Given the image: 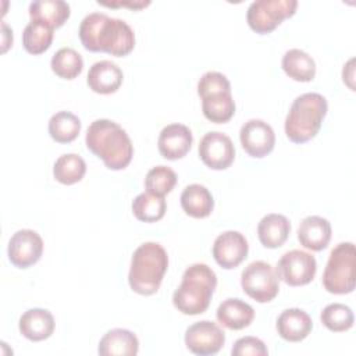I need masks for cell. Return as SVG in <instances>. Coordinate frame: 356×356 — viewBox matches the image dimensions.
I'll list each match as a JSON object with an SVG mask.
<instances>
[{
    "instance_id": "18",
    "label": "cell",
    "mask_w": 356,
    "mask_h": 356,
    "mask_svg": "<svg viewBox=\"0 0 356 356\" xmlns=\"http://www.w3.org/2000/svg\"><path fill=\"white\" fill-rule=\"evenodd\" d=\"M313 321L302 309L292 307L284 310L277 318L278 335L288 342H300L312 331Z\"/></svg>"
},
{
    "instance_id": "9",
    "label": "cell",
    "mask_w": 356,
    "mask_h": 356,
    "mask_svg": "<svg viewBox=\"0 0 356 356\" xmlns=\"http://www.w3.org/2000/svg\"><path fill=\"white\" fill-rule=\"evenodd\" d=\"M278 278L286 285L300 286L309 284L317 271V261L312 253L305 250H289L281 256L275 268Z\"/></svg>"
},
{
    "instance_id": "33",
    "label": "cell",
    "mask_w": 356,
    "mask_h": 356,
    "mask_svg": "<svg viewBox=\"0 0 356 356\" xmlns=\"http://www.w3.org/2000/svg\"><path fill=\"white\" fill-rule=\"evenodd\" d=\"M177 184V174L174 170L165 165H156L150 168L145 178L146 192L157 196H164L170 193Z\"/></svg>"
},
{
    "instance_id": "21",
    "label": "cell",
    "mask_w": 356,
    "mask_h": 356,
    "mask_svg": "<svg viewBox=\"0 0 356 356\" xmlns=\"http://www.w3.org/2000/svg\"><path fill=\"white\" fill-rule=\"evenodd\" d=\"M139 350L136 335L124 328H114L104 334L97 352L102 356H135Z\"/></svg>"
},
{
    "instance_id": "10",
    "label": "cell",
    "mask_w": 356,
    "mask_h": 356,
    "mask_svg": "<svg viewBox=\"0 0 356 356\" xmlns=\"http://www.w3.org/2000/svg\"><path fill=\"white\" fill-rule=\"evenodd\" d=\"M225 342L224 331L213 321L203 320L188 327L185 332L186 348L199 356L216 355Z\"/></svg>"
},
{
    "instance_id": "12",
    "label": "cell",
    "mask_w": 356,
    "mask_h": 356,
    "mask_svg": "<svg viewBox=\"0 0 356 356\" xmlns=\"http://www.w3.org/2000/svg\"><path fill=\"white\" fill-rule=\"evenodd\" d=\"M7 253L15 267L28 268L42 257L43 239L33 229H19L10 238Z\"/></svg>"
},
{
    "instance_id": "31",
    "label": "cell",
    "mask_w": 356,
    "mask_h": 356,
    "mask_svg": "<svg viewBox=\"0 0 356 356\" xmlns=\"http://www.w3.org/2000/svg\"><path fill=\"white\" fill-rule=\"evenodd\" d=\"M50 67L57 76L63 79H74L82 72L83 60L76 50L71 47H61L53 54Z\"/></svg>"
},
{
    "instance_id": "26",
    "label": "cell",
    "mask_w": 356,
    "mask_h": 356,
    "mask_svg": "<svg viewBox=\"0 0 356 356\" xmlns=\"http://www.w3.org/2000/svg\"><path fill=\"white\" fill-rule=\"evenodd\" d=\"M167 203L164 196H157L150 192H143L138 195L132 202L134 216L143 222H156L161 220L165 214Z\"/></svg>"
},
{
    "instance_id": "14",
    "label": "cell",
    "mask_w": 356,
    "mask_h": 356,
    "mask_svg": "<svg viewBox=\"0 0 356 356\" xmlns=\"http://www.w3.org/2000/svg\"><path fill=\"white\" fill-rule=\"evenodd\" d=\"M248 252V241L238 231H225L213 243V257L225 270L238 267L246 259Z\"/></svg>"
},
{
    "instance_id": "29",
    "label": "cell",
    "mask_w": 356,
    "mask_h": 356,
    "mask_svg": "<svg viewBox=\"0 0 356 356\" xmlns=\"http://www.w3.org/2000/svg\"><path fill=\"white\" fill-rule=\"evenodd\" d=\"M86 172L85 160L75 153H65L60 156L53 167V175L56 181L64 185H72L79 182Z\"/></svg>"
},
{
    "instance_id": "7",
    "label": "cell",
    "mask_w": 356,
    "mask_h": 356,
    "mask_svg": "<svg viewBox=\"0 0 356 356\" xmlns=\"http://www.w3.org/2000/svg\"><path fill=\"white\" fill-rule=\"evenodd\" d=\"M241 285L248 296L259 303H267L278 295L280 278L270 263L256 260L242 271Z\"/></svg>"
},
{
    "instance_id": "23",
    "label": "cell",
    "mask_w": 356,
    "mask_h": 356,
    "mask_svg": "<svg viewBox=\"0 0 356 356\" xmlns=\"http://www.w3.org/2000/svg\"><path fill=\"white\" fill-rule=\"evenodd\" d=\"M70 4L63 0H36L29 4L31 21H39L50 28H60L70 18Z\"/></svg>"
},
{
    "instance_id": "20",
    "label": "cell",
    "mask_w": 356,
    "mask_h": 356,
    "mask_svg": "<svg viewBox=\"0 0 356 356\" xmlns=\"http://www.w3.org/2000/svg\"><path fill=\"white\" fill-rule=\"evenodd\" d=\"M216 317L225 328L238 331L250 325L254 318V310L249 303L238 298H228L218 306Z\"/></svg>"
},
{
    "instance_id": "36",
    "label": "cell",
    "mask_w": 356,
    "mask_h": 356,
    "mask_svg": "<svg viewBox=\"0 0 356 356\" xmlns=\"http://www.w3.org/2000/svg\"><path fill=\"white\" fill-rule=\"evenodd\" d=\"M99 4L102 6H107V7H120V6H125V7H131L134 10H140L146 6L150 4V1H118V3H106V1H99Z\"/></svg>"
},
{
    "instance_id": "4",
    "label": "cell",
    "mask_w": 356,
    "mask_h": 356,
    "mask_svg": "<svg viewBox=\"0 0 356 356\" xmlns=\"http://www.w3.org/2000/svg\"><path fill=\"white\" fill-rule=\"evenodd\" d=\"M168 267V254L157 242H145L138 246L131 259L128 282L139 295H153L159 291Z\"/></svg>"
},
{
    "instance_id": "28",
    "label": "cell",
    "mask_w": 356,
    "mask_h": 356,
    "mask_svg": "<svg viewBox=\"0 0 356 356\" xmlns=\"http://www.w3.org/2000/svg\"><path fill=\"white\" fill-rule=\"evenodd\" d=\"M81 120L70 111H58L49 120V134L58 143H70L79 135Z\"/></svg>"
},
{
    "instance_id": "15",
    "label": "cell",
    "mask_w": 356,
    "mask_h": 356,
    "mask_svg": "<svg viewBox=\"0 0 356 356\" xmlns=\"http://www.w3.org/2000/svg\"><path fill=\"white\" fill-rule=\"evenodd\" d=\"M193 136L191 129L184 124H170L159 135L157 147L160 154L167 160H178L191 150Z\"/></svg>"
},
{
    "instance_id": "6",
    "label": "cell",
    "mask_w": 356,
    "mask_h": 356,
    "mask_svg": "<svg viewBox=\"0 0 356 356\" xmlns=\"http://www.w3.org/2000/svg\"><path fill=\"white\" fill-rule=\"evenodd\" d=\"M356 250L352 242L338 243L330 253L323 273V285L330 293L345 295L355 289Z\"/></svg>"
},
{
    "instance_id": "30",
    "label": "cell",
    "mask_w": 356,
    "mask_h": 356,
    "mask_svg": "<svg viewBox=\"0 0 356 356\" xmlns=\"http://www.w3.org/2000/svg\"><path fill=\"white\" fill-rule=\"evenodd\" d=\"M53 42V28L49 25L39 22V21H31L22 32V44L24 49L29 54H42L44 53Z\"/></svg>"
},
{
    "instance_id": "34",
    "label": "cell",
    "mask_w": 356,
    "mask_h": 356,
    "mask_svg": "<svg viewBox=\"0 0 356 356\" xmlns=\"http://www.w3.org/2000/svg\"><path fill=\"white\" fill-rule=\"evenodd\" d=\"M231 92V83L225 75L217 71H209L202 75L197 82V95L200 99L218 93Z\"/></svg>"
},
{
    "instance_id": "8",
    "label": "cell",
    "mask_w": 356,
    "mask_h": 356,
    "mask_svg": "<svg viewBox=\"0 0 356 356\" xmlns=\"http://www.w3.org/2000/svg\"><path fill=\"white\" fill-rule=\"evenodd\" d=\"M296 0H256L250 3L246 21L252 31L259 35L273 32L284 19L296 11Z\"/></svg>"
},
{
    "instance_id": "25",
    "label": "cell",
    "mask_w": 356,
    "mask_h": 356,
    "mask_svg": "<svg viewBox=\"0 0 356 356\" xmlns=\"http://www.w3.org/2000/svg\"><path fill=\"white\" fill-rule=\"evenodd\" d=\"M282 70L298 82H310L316 76V63L306 51L291 49L282 57Z\"/></svg>"
},
{
    "instance_id": "5",
    "label": "cell",
    "mask_w": 356,
    "mask_h": 356,
    "mask_svg": "<svg viewBox=\"0 0 356 356\" xmlns=\"http://www.w3.org/2000/svg\"><path fill=\"white\" fill-rule=\"evenodd\" d=\"M328 104L320 93H303L298 96L285 118V134L293 143H305L313 139L327 115Z\"/></svg>"
},
{
    "instance_id": "27",
    "label": "cell",
    "mask_w": 356,
    "mask_h": 356,
    "mask_svg": "<svg viewBox=\"0 0 356 356\" xmlns=\"http://www.w3.org/2000/svg\"><path fill=\"white\" fill-rule=\"evenodd\" d=\"M202 111L204 117L216 124H224L235 114V102L231 92L206 96L202 99Z\"/></svg>"
},
{
    "instance_id": "32",
    "label": "cell",
    "mask_w": 356,
    "mask_h": 356,
    "mask_svg": "<svg viewBox=\"0 0 356 356\" xmlns=\"http://www.w3.org/2000/svg\"><path fill=\"white\" fill-rule=\"evenodd\" d=\"M320 318H321L323 325L334 332L348 331L349 328H352L353 321H355L352 309L343 303L327 305L323 309Z\"/></svg>"
},
{
    "instance_id": "19",
    "label": "cell",
    "mask_w": 356,
    "mask_h": 356,
    "mask_svg": "<svg viewBox=\"0 0 356 356\" xmlns=\"http://www.w3.org/2000/svg\"><path fill=\"white\" fill-rule=\"evenodd\" d=\"M54 317L53 314L40 307L26 310L18 323L19 332L29 341L39 342L47 339L54 331Z\"/></svg>"
},
{
    "instance_id": "24",
    "label": "cell",
    "mask_w": 356,
    "mask_h": 356,
    "mask_svg": "<svg viewBox=\"0 0 356 356\" xmlns=\"http://www.w3.org/2000/svg\"><path fill=\"white\" fill-rule=\"evenodd\" d=\"M181 206L188 216L193 218H204L213 211L214 200L206 186L200 184H192L182 191Z\"/></svg>"
},
{
    "instance_id": "22",
    "label": "cell",
    "mask_w": 356,
    "mask_h": 356,
    "mask_svg": "<svg viewBox=\"0 0 356 356\" xmlns=\"http://www.w3.org/2000/svg\"><path fill=\"white\" fill-rule=\"evenodd\" d=\"M291 232L289 220L277 213L264 216L257 225V236L264 248L275 249L284 245Z\"/></svg>"
},
{
    "instance_id": "35",
    "label": "cell",
    "mask_w": 356,
    "mask_h": 356,
    "mask_svg": "<svg viewBox=\"0 0 356 356\" xmlns=\"http://www.w3.org/2000/svg\"><path fill=\"white\" fill-rule=\"evenodd\" d=\"M267 353L264 342L256 337L239 338L231 350L232 356H266Z\"/></svg>"
},
{
    "instance_id": "2",
    "label": "cell",
    "mask_w": 356,
    "mask_h": 356,
    "mask_svg": "<svg viewBox=\"0 0 356 356\" xmlns=\"http://www.w3.org/2000/svg\"><path fill=\"white\" fill-rule=\"evenodd\" d=\"M86 147L110 170H124L132 160V142L117 122L106 118L95 120L86 131Z\"/></svg>"
},
{
    "instance_id": "3",
    "label": "cell",
    "mask_w": 356,
    "mask_h": 356,
    "mask_svg": "<svg viewBox=\"0 0 356 356\" xmlns=\"http://www.w3.org/2000/svg\"><path fill=\"white\" fill-rule=\"evenodd\" d=\"M216 286V273L207 264L195 263L184 271L182 281L172 293V303L182 314H202L207 310Z\"/></svg>"
},
{
    "instance_id": "17",
    "label": "cell",
    "mask_w": 356,
    "mask_h": 356,
    "mask_svg": "<svg viewBox=\"0 0 356 356\" xmlns=\"http://www.w3.org/2000/svg\"><path fill=\"white\" fill-rule=\"evenodd\" d=\"M298 239L300 245L313 252L325 249L331 239V224L320 216H307L298 228Z\"/></svg>"
},
{
    "instance_id": "16",
    "label": "cell",
    "mask_w": 356,
    "mask_h": 356,
    "mask_svg": "<svg viewBox=\"0 0 356 356\" xmlns=\"http://www.w3.org/2000/svg\"><path fill=\"white\" fill-rule=\"evenodd\" d=\"M122 71L120 67L108 60L95 63L88 72V86L100 95H110L120 89L122 83Z\"/></svg>"
},
{
    "instance_id": "11",
    "label": "cell",
    "mask_w": 356,
    "mask_h": 356,
    "mask_svg": "<svg viewBox=\"0 0 356 356\" xmlns=\"http://www.w3.org/2000/svg\"><path fill=\"white\" fill-rule=\"evenodd\" d=\"M199 157L211 170H225L235 159V147L229 136L222 132H207L199 143Z\"/></svg>"
},
{
    "instance_id": "13",
    "label": "cell",
    "mask_w": 356,
    "mask_h": 356,
    "mask_svg": "<svg viewBox=\"0 0 356 356\" xmlns=\"http://www.w3.org/2000/svg\"><path fill=\"white\" fill-rule=\"evenodd\" d=\"M239 140L243 150L256 159H261L273 152L275 145V134L273 128L263 120H249L239 131Z\"/></svg>"
},
{
    "instance_id": "1",
    "label": "cell",
    "mask_w": 356,
    "mask_h": 356,
    "mask_svg": "<svg viewBox=\"0 0 356 356\" xmlns=\"http://www.w3.org/2000/svg\"><path fill=\"white\" fill-rule=\"evenodd\" d=\"M79 39L89 51H104L115 57L128 56L135 47L132 28L120 18L103 13L88 14L79 25Z\"/></svg>"
}]
</instances>
